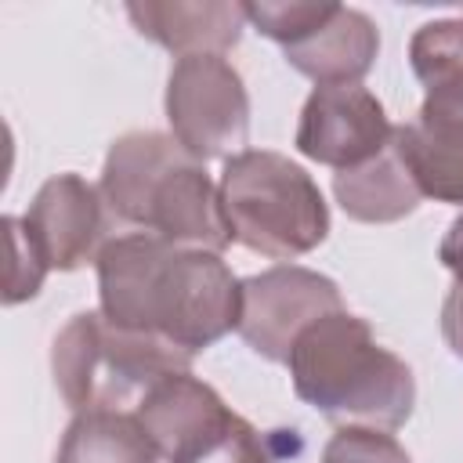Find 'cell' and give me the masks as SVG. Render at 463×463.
<instances>
[{
  "instance_id": "1",
  "label": "cell",
  "mask_w": 463,
  "mask_h": 463,
  "mask_svg": "<svg viewBox=\"0 0 463 463\" xmlns=\"http://www.w3.org/2000/svg\"><path fill=\"white\" fill-rule=\"evenodd\" d=\"M101 315L134 333H152L188 354L239 329L242 282L221 253L181 250L152 232H127L101 246Z\"/></svg>"
},
{
  "instance_id": "2",
  "label": "cell",
  "mask_w": 463,
  "mask_h": 463,
  "mask_svg": "<svg viewBox=\"0 0 463 463\" xmlns=\"http://www.w3.org/2000/svg\"><path fill=\"white\" fill-rule=\"evenodd\" d=\"M98 188L112 217L181 250L221 253L235 242L221 206V188L170 134L130 130L116 137Z\"/></svg>"
},
{
  "instance_id": "3",
  "label": "cell",
  "mask_w": 463,
  "mask_h": 463,
  "mask_svg": "<svg viewBox=\"0 0 463 463\" xmlns=\"http://www.w3.org/2000/svg\"><path fill=\"white\" fill-rule=\"evenodd\" d=\"M286 365L297 398L340 427L398 430L412 416V369L376 344L369 322L347 307L311 322L297 336Z\"/></svg>"
},
{
  "instance_id": "4",
  "label": "cell",
  "mask_w": 463,
  "mask_h": 463,
  "mask_svg": "<svg viewBox=\"0 0 463 463\" xmlns=\"http://www.w3.org/2000/svg\"><path fill=\"white\" fill-rule=\"evenodd\" d=\"M192 358L163 336L119 329L101 311H80L51 344V376L72 412H137L166 376L192 373Z\"/></svg>"
},
{
  "instance_id": "5",
  "label": "cell",
  "mask_w": 463,
  "mask_h": 463,
  "mask_svg": "<svg viewBox=\"0 0 463 463\" xmlns=\"http://www.w3.org/2000/svg\"><path fill=\"white\" fill-rule=\"evenodd\" d=\"M221 206L232 239L260 257L293 260L329 235V206L315 177L282 152L246 148L224 159Z\"/></svg>"
},
{
  "instance_id": "6",
  "label": "cell",
  "mask_w": 463,
  "mask_h": 463,
  "mask_svg": "<svg viewBox=\"0 0 463 463\" xmlns=\"http://www.w3.org/2000/svg\"><path fill=\"white\" fill-rule=\"evenodd\" d=\"M170 137L199 163L232 159L250 141V94L224 54L177 58L166 80Z\"/></svg>"
},
{
  "instance_id": "7",
  "label": "cell",
  "mask_w": 463,
  "mask_h": 463,
  "mask_svg": "<svg viewBox=\"0 0 463 463\" xmlns=\"http://www.w3.org/2000/svg\"><path fill=\"white\" fill-rule=\"evenodd\" d=\"M340 307L344 297L333 279L300 264H275L242 279V311L235 333L253 354L268 362H289L297 336Z\"/></svg>"
},
{
  "instance_id": "8",
  "label": "cell",
  "mask_w": 463,
  "mask_h": 463,
  "mask_svg": "<svg viewBox=\"0 0 463 463\" xmlns=\"http://www.w3.org/2000/svg\"><path fill=\"white\" fill-rule=\"evenodd\" d=\"M391 137L394 127L373 90L362 83H326L307 94L293 145L322 166L351 170L376 159Z\"/></svg>"
},
{
  "instance_id": "9",
  "label": "cell",
  "mask_w": 463,
  "mask_h": 463,
  "mask_svg": "<svg viewBox=\"0 0 463 463\" xmlns=\"http://www.w3.org/2000/svg\"><path fill=\"white\" fill-rule=\"evenodd\" d=\"M105 199L101 188L80 174H54L33 195L22 228L40 250L47 268L76 271L87 260H98L105 239Z\"/></svg>"
},
{
  "instance_id": "10",
  "label": "cell",
  "mask_w": 463,
  "mask_h": 463,
  "mask_svg": "<svg viewBox=\"0 0 463 463\" xmlns=\"http://www.w3.org/2000/svg\"><path fill=\"white\" fill-rule=\"evenodd\" d=\"M235 416L239 412H232L224 398L192 373L166 376L137 405V420L166 463H199L228 434Z\"/></svg>"
},
{
  "instance_id": "11",
  "label": "cell",
  "mask_w": 463,
  "mask_h": 463,
  "mask_svg": "<svg viewBox=\"0 0 463 463\" xmlns=\"http://www.w3.org/2000/svg\"><path fill=\"white\" fill-rule=\"evenodd\" d=\"M394 148L420 195L463 206V101L423 98L416 119L394 127Z\"/></svg>"
},
{
  "instance_id": "12",
  "label": "cell",
  "mask_w": 463,
  "mask_h": 463,
  "mask_svg": "<svg viewBox=\"0 0 463 463\" xmlns=\"http://www.w3.org/2000/svg\"><path fill=\"white\" fill-rule=\"evenodd\" d=\"M127 18L134 29L174 51L177 58L192 54H224L239 43L246 29V4L228 0H170V4H127Z\"/></svg>"
},
{
  "instance_id": "13",
  "label": "cell",
  "mask_w": 463,
  "mask_h": 463,
  "mask_svg": "<svg viewBox=\"0 0 463 463\" xmlns=\"http://www.w3.org/2000/svg\"><path fill=\"white\" fill-rule=\"evenodd\" d=\"M380 54V33L376 22L358 11L333 4L326 22L311 29L304 40L282 47V58L318 87L326 83H358Z\"/></svg>"
},
{
  "instance_id": "14",
  "label": "cell",
  "mask_w": 463,
  "mask_h": 463,
  "mask_svg": "<svg viewBox=\"0 0 463 463\" xmlns=\"http://www.w3.org/2000/svg\"><path fill=\"white\" fill-rule=\"evenodd\" d=\"M333 195H336L340 210L351 221H362V224L402 221L423 199L412 174L405 170V163L394 148V137L376 159H369L362 166H351V170H336L333 174Z\"/></svg>"
},
{
  "instance_id": "15",
  "label": "cell",
  "mask_w": 463,
  "mask_h": 463,
  "mask_svg": "<svg viewBox=\"0 0 463 463\" xmlns=\"http://www.w3.org/2000/svg\"><path fill=\"white\" fill-rule=\"evenodd\" d=\"M54 463H159V452L137 412H76L65 427Z\"/></svg>"
},
{
  "instance_id": "16",
  "label": "cell",
  "mask_w": 463,
  "mask_h": 463,
  "mask_svg": "<svg viewBox=\"0 0 463 463\" xmlns=\"http://www.w3.org/2000/svg\"><path fill=\"white\" fill-rule=\"evenodd\" d=\"M409 61L430 101H463V14L423 22L409 40Z\"/></svg>"
},
{
  "instance_id": "17",
  "label": "cell",
  "mask_w": 463,
  "mask_h": 463,
  "mask_svg": "<svg viewBox=\"0 0 463 463\" xmlns=\"http://www.w3.org/2000/svg\"><path fill=\"white\" fill-rule=\"evenodd\" d=\"M329 11H333V4H326V0H289V4L260 0V4H246V22L260 36L289 47V43L304 40L311 29H318Z\"/></svg>"
},
{
  "instance_id": "18",
  "label": "cell",
  "mask_w": 463,
  "mask_h": 463,
  "mask_svg": "<svg viewBox=\"0 0 463 463\" xmlns=\"http://www.w3.org/2000/svg\"><path fill=\"white\" fill-rule=\"evenodd\" d=\"M322 463H412V456L398 445V438L391 430L340 427L326 441Z\"/></svg>"
},
{
  "instance_id": "19",
  "label": "cell",
  "mask_w": 463,
  "mask_h": 463,
  "mask_svg": "<svg viewBox=\"0 0 463 463\" xmlns=\"http://www.w3.org/2000/svg\"><path fill=\"white\" fill-rule=\"evenodd\" d=\"M7 228V246H11V268H7V286H4V304H18L40 293L43 275L51 271L40 257V250L33 246V239L22 228V217H4Z\"/></svg>"
},
{
  "instance_id": "20",
  "label": "cell",
  "mask_w": 463,
  "mask_h": 463,
  "mask_svg": "<svg viewBox=\"0 0 463 463\" xmlns=\"http://www.w3.org/2000/svg\"><path fill=\"white\" fill-rule=\"evenodd\" d=\"M279 449L271 445L268 434H260L246 416H235L228 434L199 459V463H275Z\"/></svg>"
},
{
  "instance_id": "21",
  "label": "cell",
  "mask_w": 463,
  "mask_h": 463,
  "mask_svg": "<svg viewBox=\"0 0 463 463\" xmlns=\"http://www.w3.org/2000/svg\"><path fill=\"white\" fill-rule=\"evenodd\" d=\"M441 336L456 358H463V286L456 282L441 304Z\"/></svg>"
},
{
  "instance_id": "22",
  "label": "cell",
  "mask_w": 463,
  "mask_h": 463,
  "mask_svg": "<svg viewBox=\"0 0 463 463\" xmlns=\"http://www.w3.org/2000/svg\"><path fill=\"white\" fill-rule=\"evenodd\" d=\"M438 260L456 275V282L463 286V213L449 224V232H445V239H441V246H438Z\"/></svg>"
}]
</instances>
